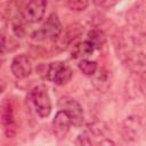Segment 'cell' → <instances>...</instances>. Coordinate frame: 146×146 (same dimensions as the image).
<instances>
[{
    "mask_svg": "<svg viewBox=\"0 0 146 146\" xmlns=\"http://www.w3.org/2000/svg\"><path fill=\"white\" fill-rule=\"evenodd\" d=\"M47 0H30L23 10V16L27 23H38L40 22L46 13Z\"/></svg>",
    "mask_w": 146,
    "mask_h": 146,
    "instance_id": "9c48e42d",
    "label": "cell"
},
{
    "mask_svg": "<svg viewBox=\"0 0 146 146\" xmlns=\"http://www.w3.org/2000/svg\"><path fill=\"white\" fill-rule=\"evenodd\" d=\"M58 108L64 111L71 119L72 125L81 127L84 120L83 108L78 100L70 96H63L58 100Z\"/></svg>",
    "mask_w": 146,
    "mask_h": 146,
    "instance_id": "52a82bcc",
    "label": "cell"
},
{
    "mask_svg": "<svg viewBox=\"0 0 146 146\" xmlns=\"http://www.w3.org/2000/svg\"><path fill=\"white\" fill-rule=\"evenodd\" d=\"M72 76H73V72L71 67L64 62H54L46 67L44 78L57 86L67 84L71 81Z\"/></svg>",
    "mask_w": 146,
    "mask_h": 146,
    "instance_id": "7a4b0ae2",
    "label": "cell"
},
{
    "mask_svg": "<svg viewBox=\"0 0 146 146\" xmlns=\"http://www.w3.org/2000/svg\"><path fill=\"white\" fill-rule=\"evenodd\" d=\"M92 2L95 6L107 10V9L113 8L115 5H117L120 2V0H92Z\"/></svg>",
    "mask_w": 146,
    "mask_h": 146,
    "instance_id": "d6986e66",
    "label": "cell"
},
{
    "mask_svg": "<svg viewBox=\"0 0 146 146\" xmlns=\"http://www.w3.org/2000/svg\"><path fill=\"white\" fill-rule=\"evenodd\" d=\"M95 50H96L95 46H94L88 39H86V40H83V41L76 42V43L73 46L71 56H72V58L84 59V58L90 57V56L94 54Z\"/></svg>",
    "mask_w": 146,
    "mask_h": 146,
    "instance_id": "7c38bea8",
    "label": "cell"
},
{
    "mask_svg": "<svg viewBox=\"0 0 146 146\" xmlns=\"http://www.w3.org/2000/svg\"><path fill=\"white\" fill-rule=\"evenodd\" d=\"M71 127H72V121L70 116L64 111L59 110L55 114V117L52 119V122H51V128L55 137L59 140L64 139L67 136Z\"/></svg>",
    "mask_w": 146,
    "mask_h": 146,
    "instance_id": "8fae6325",
    "label": "cell"
},
{
    "mask_svg": "<svg viewBox=\"0 0 146 146\" xmlns=\"http://www.w3.org/2000/svg\"><path fill=\"white\" fill-rule=\"evenodd\" d=\"M66 6L73 11H83L89 6V0H66Z\"/></svg>",
    "mask_w": 146,
    "mask_h": 146,
    "instance_id": "ac0fdd59",
    "label": "cell"
},
{
    "mask_svg": "<svg viewBox=\"0 0 146 146\" xmlns=\"http://www.w3.org/2000/svg\"><path fill=\"white\" fill-rule=\"evenodd\" d=\"M87 39L95 46L96 49H100L105 43V35L99 29H91L87 33Z\"/></svg>",
    "mask_w": 146,
    "mask_h": 146,
    "instance_id": "2e32d148",
    "label": "cell"
},
{
    "mask_svg": "<svg viewBox=\"0 0 146 146\" xmlns=\"http://www.w3.org/2000/svg\"><path fill=\"white\" fill-rule=\"evenodd\" d=\"M94 79V84L95 87H97L99 90H105L110 87L111 81H110V74L108 71L104 70V68H98L97 72L91 76Z\"/></svg>",
    "mask_w": 146,
    "mask_h": 146,
    "instance_id": "9a60e30c",
    "label": "cell"
},
{
    "mask_svg": "<svg viewBox=\"0 0 146 146\" xmlns=\"http://www.w3.org/2000/svg\"><path fill=\"white\" fill-rule=\"evenodd\" d=\"M78 67H79V70H80L84 75L90 76V78H91V76L97 72V70H98L97 63L94 62V60H90V59H88V58L80 59V62H79V64H78Z\"/></svg>",
    "mask_w": 146,
    "mask_h": 146,
    "instance_id": "e0dca14e",
    "label": "cell"
},
{
    "mask_svg": "<svg viewBox=\"0 0 146 146\" xmlns=\"http://www.w3.org/2000/svg\"><path fill=\"white\" fill-rule=\"evenodd\" d=\"M11 30L13 33L17 36V38H24L27 33V29H26V24L27 22L25 21L23 14L15 16L11 21Z\"/></svg>",
    "mask_w": 146,
    "mask_h": 146,
    "instance_id": "5bb4252c",
    "label": "cell"
},
{
    "mask_svg": "<svg viewBox=\"0 0 146 146\" xmlns=\"http://www.w3.org/2000/svg\"><path fill=\"white\" fill-rule=\"evenodd\" d=\"M32 105L40 117H47L51 113V100L44 86H36L30 92Z\"/></svg>",
    "mask_w": 146,
    "mask_h": 146,
    "instance_id": "3957f363",
    "label": "cell"
},
{
    "mask_svg": "<svg viewBox=\"0 0 146 146\" xmlns=\"http://www.w3.org/2000/svg\"><path fill=\"white\" fill-rule=\"evenodd\" d=\"M1 124L3 133L7 138H14L16 136L17 125L15 122L11 103L8 99H3L1 103Z\"/></svg>",
    "mask_w": 146,
    "mask_h": 146,
    "instance_id": "ba28073f",
    "label": "cell"
},
{
    "mask_svg": "<svg viewBox=\"0 0 146 146\" xmlns=\"http://www.w3.org/2000/svg\"><path fill=\"white\" fill-rule=\"evenodd\" d=\"M145 17V11L141 2L136 3L130 10L127 13V22L130 26H140Z\"/></svg>",
    "mask_w": 146,
    "mask_h": 146,
    "instance_id": "4fadbf2b",
    "label": "cell"
},
{
    "mask_svg": "<svg viewBox=\"0 0 146 146\" xmlns=\"http://www.w3.org/2000/svg\"><path fill=\"white\" fill-rule=\"evenodd\" d=\"M138 88H139V91L146 97V71L141 74H139V78H138Z\"/></svg>",
    "mask_w": 146,
    "mask_h": 146,
    "instance_id": "ffe728a7",
    "label": "cell"
},
{
    "mask_svg": "<svg viewBox=\"0 0 146 146\" xmlns=\"http://www.w3.org/2000/svg\"><path fill=\"white\" fill-rule=\"evenodd\" d=\"M83 34V26L74 23L68 25L62 33L54 40V51L55 52H60L68 48L72 43L73 46L76 43L75 41Z\"/></svg>",
    "mask_w": 146,
    "mask_h": 146,
    "instance_id": "5b68a950",
    "label": "cell"
},
{
    "mask_svg": "<svg viewBox=\"0 0 146 146\" xmlns=\"http://www.w3.org/2000/svg\"><path fill=\"white\" fill-rule=\"evenodd\" d=\"M10 72L18 80L27 78L31 74V72H32V63H31L30 57L26 54L16 55L11 59Z\"/></svg>",
    "mask_w": 146,
    "mask_h": 146,
    "instance_id": "30bf717a",
    "label": "cell"
},
{
    "mask_svg": "<svg viewBox=\"0 0 146 146\" xmlns=\"http://www.w3.org/2000/svg\"><path fill=\"white\" fill-rule=\"evenodd\" d=\"M120 133L124 141L136 143L138 141L144 133V124L139 116L131 115L128 116L120 127Z\"/></svg>",
    "mask_w": 146,
    "mask_h": 146,
    "instance_id": "277c9868",
    "label": "cell"
},
{
    "mask_svg": "<svg viewBox=\"0 0 146 146\" xmlns=\"http://www.w3.org/2000/svg\"><path fill=\"white\" fill-rule=\"evenodd\" d=\"M63 31L62 23L57 14H50L43 24L32 33L31 38L35 41H46V40H55Z\"/></svg>",
    "mask_w": 146,
    "mask_h": 146,
    "instance_id": "6da1fadb",
    "label": "cell"
},
{
    "mask_svg": "<svg viewBox=\"0 0 146 146\" xmlns=\"http://www.w3.org/2000/svg\"><path fill=\"white\" fill-rule=\"evenodd\" d=\"M120 58L124 67L131 73L141 74L146 71V52L141 51L140 49L133 48L127 50L120 55Z\"/></svg>",
    "mask_w": 146,
    "mask_h": 146,
    "instance_id": "8992f818",
    "label": "cell"
}]
</instances>
